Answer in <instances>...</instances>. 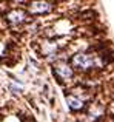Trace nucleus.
Listing matches in <instances>:
<instances>
[{
  "mask_svg": "<svg viewBox=\"0 0 114 122\" xmlns=\"http://www.w3.org/2000/svg\"><path fill=\"white\" fill-rule=\"evenodd\" d=\"M54 51H56V45L54 43H45L43 45V53L46 54V56H52L54 54Z\"/></svg>",
  "mask_w": 114,
  "mask_h": 122,
  "instance_id": "obj_6",
  "label": "nucleus"
},
{
  "mask_svg": "<svg viewBox=\"0 0 114 122\" xmlns=\"http://www.w3.org/2000/svg\"><path fill=\"white\" fill-rule=\"evenodd\" d=\"M54 70H56L57 76H59V77H62V79L72 77V68L69 65H66V63H57V65L54 66Z\"/></svg>",
  "mask_w": 114,
  "mask_h": 122,
  "instance_id": "obj_3",
  "label": "nucleus"
},
{
  "mask_svg": "<svg viewBox=\"0 0 114 122\" xmlns=\"http://www.w3.org/2000/svg\"><path fill=\"white\" fill-rule=\"evenodd\" d=\"M72 65L80 70H88L94 65V59L90 54H76L72 57Z\"/></svg>",
  "mask_w": 114,
  "mask_h": 122,
  "instance_id": "obj_1",
  "label": "nucleus"
},
{
  "mask_svg": "<svg viewBox=\"0 0 114 122\" xmlns=\"http://www.w3.org/2000/svg\"><path fill=\"white\" fill-rule=\"evenodd\" d=\"M25 17H26V14H25V11H22V9H12V11H9L8 14H6L8 22L12 23V25L22 23V22L25 20Z\"/></svg>",
  "mask_w": 114,
  "mask_h": 122,
  "instance_id": "obj_2",
  "label": "nucleus"
},
{
  "mask_svg": "<svg viewBox=\"0 0 114 122\" xmlns=\"http://www.w3.org/2000/svg\"><path fill=\"white\" fill-rule=\"evenodd\" d=\"M51 9V5L48 2H34L31 3V11L37 12V14H42V12H48Z\"/></svg>",
  "mask_w": 114,
  "mask_h": 122,
  "instance_id": "obj_4",
  "label": "nucleus"
},
{
  "mask_svg": "<svg viewBox=\"0 0 114 122\" xmlns=\"http://www.w3.org/2000/svg\"><path fill=\"white\" fill-rule=\"evenodd\" d=\"M66 102H68L71 110H80V108L83 107V101H80V99L76 97V96H68V97H66Z\"/></svg>",
  "mask_w": 114,
  "mask_h": 122,
  "instance_id": "obj_5",
  "label": "nucleus"
}]
</instances>
